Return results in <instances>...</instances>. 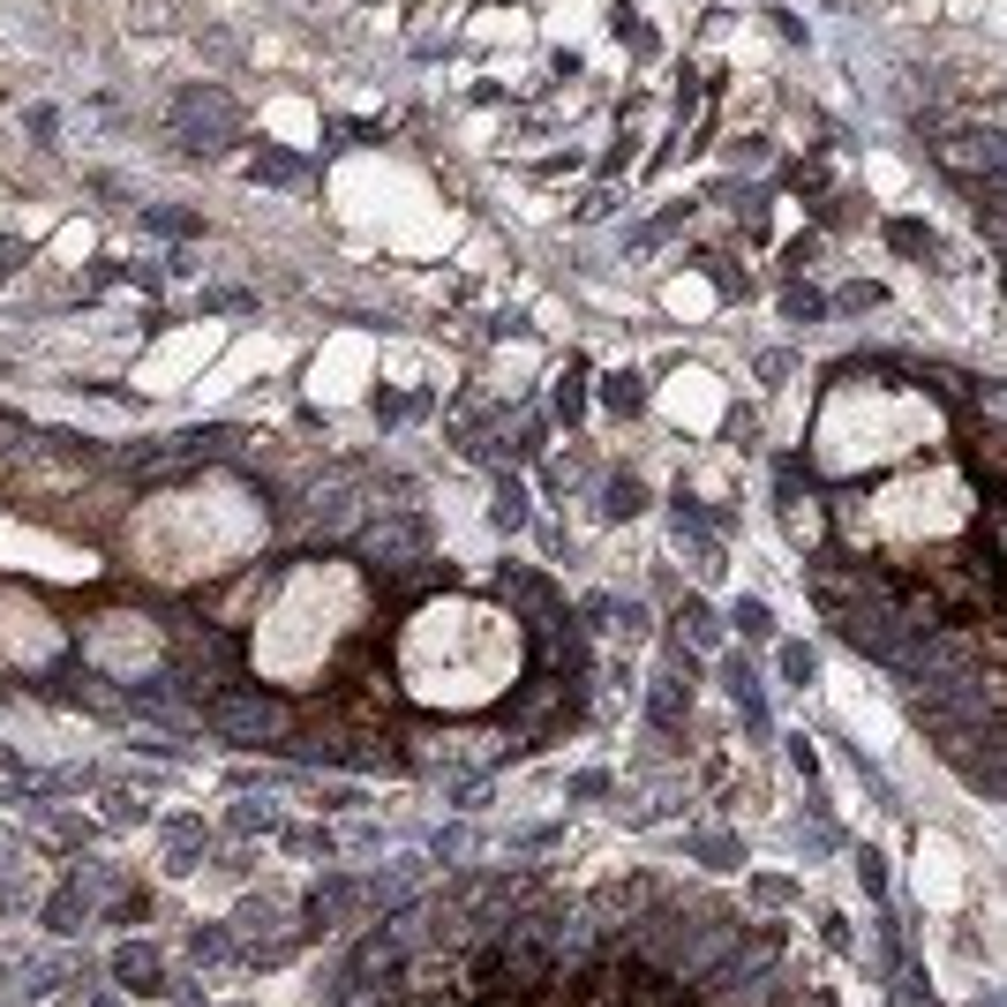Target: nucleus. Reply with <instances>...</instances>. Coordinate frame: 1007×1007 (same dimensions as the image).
Returning a JSON list of instances; mask_svg holds the SVG:
<instances>
[{"mask_svg": "<svg viewBox=\"0 0 1007 1007\" xmlns=\"http://www.w3.org/2000/svg\"><path fill=\"white\" fill-rule=\"evenodd\" d=\"M527 676V624L481 595H429L392 639V692L421 715H489Z\"/></svg>", "mask_w": 1007, "mask_h": 1007, "instance_id": "1", "label": "nucleus"}, {"mask_svg": "<svg viewBox=\"0 0 1007 1007\" xmlns=\"http://www.w3.org/2000/svg\"><path fill=\"white\" fill-rule=\"evenodd\" d=\"M369 616V579L338 556H309L293 564L271 602L256 609V632H249V670L271 692H316L332 662L346 655V639L361 632Z\"/></svg>", "mask_w": 1007, "mask_h": 1007, "instance_id": "2", "label": "nucleus"}, {"mask_svg": "<svg viewBox=\"0 0 1007 1007\" xmlns=\"http://www.w3.org/2000/svg\"><path fill=\"white\" fill-rule=\"evenodd\" d=\"M887 1007H940L933 1000V978H925L918 962H902V970L887 978Z\"/></svg>", "mask_w": 1007, "mask_h": 1007, "instance_id": "3", "label": "nucleus"}, {"mask_svg": "<svg viewBox=\"0 0 1007 1007\" xmlns=\"http://www.w3.org/2000/svg\"><path fill=\"white\" fill-rule=\"evenodd\" d=\"M850 873H858V887H865L873 902L887 895V858H879V850H858V865H850Z\"/></svg>", "mask_w": 1007, "mask_h": 1007, "instance_id": "4", "label": "nucleus"}, {"mask_svg": "<svg viewBox=\"0 0 1007 1007\" xmlns=\"http://www.w3.org/2000/svg\"><path fill=\"white\" fill-rule=\"evenodd\" d=\"M738 624L752 632V639H759V632H767V609H759V602H738Z\"/></svg>", "mask_w": 1007, "mask_h": 1007, "instance_id": "5", "label": "nucleus"}, {"mask_svg": "<svg viewBox=\"0 0 1007 1007\" xmlns=\"http://www.w3.org/2000/svg\"><path fill=\"white\" fill-rule=\"evenodd\" d=\"M978 1007H1007V993H978Z\"/></svg>", "mask_w": 1007, "mask_h": 1007, "instance_id": "6", "label": "nucleus"}]
</instances>
